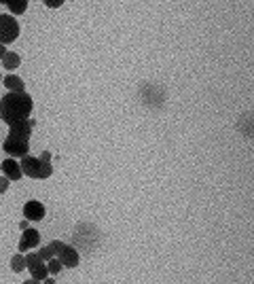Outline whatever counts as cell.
Returning <instances> with one entry per match:
<instances>
[{
  "label": "cell",
  "mask_w": 254,
  "mask_h": 284,
  "mask_svg": "<svg viewBox=\"0 0 254 284\" xmlns=\"http://www.w3.org/2000/svg\"><path fill=\"white\" fill-rule=\"evenodd\" d=\"M45 5H47L49 9H60V7L64 5V0H45Z\"/></svg>",
  "instance_id": "20"
},
{
  "label": "cell",
  "mask_w": 254,
  "mask_h": 284,
  "mask_svg": "<svg viewBox=\"0 0 254 284\" xmlns=\"http://www.w3.org/2000/svg\"><path fill=\"white\" fill-rule=\"evenodd\" d=\"M0 3H5V5H7V0H0Z\"/></svg>",
  "instance_id": "26"
},
{
  "label": "cell",
  "mask_w": 254,
  "mask_h": 284,
  "mask_svg": "<svg viewBox=\"0 0 254 284\" xmlns=\"http://www.w3.org/2000/svg\"><path fill=\"white\" fill-rule=\"evenodd\" d=\"M36 263H40V257H38V252H30V254H26V267L30 269V267H34ZM45 263V261H42Z\"/></svg>",
  "instance_id": "19"
},
{
  "label": "cell",
  "mask_w": 254,
  "mask_h": 284,
  "mask_svg": "<svg viewBox=\"0 0 254 284\" xmlns=\"http://www.w3.org/2000/svg\"><path fill=\"white\" fill-rule=\"evenodd\" d=\"M32 127H34V121H32V119L15 121V123H11V130H9V134H11V136H17V138H26V140H30Z\"/></svg>",
  "instance_id": "6"
},
{
  "label": "cell",
  "mask_w": 254,
  "mask_h": 284,
  "mask_svg": "<svg viewBox=\"0 0 254 284\" xmlns=\"http://www.w3.org/2000/svg\"><path fill=\"white\" fill-rule=\"evenodd\" d=\"M0 81H3V75H0Z\"/></svg>",
  "instance_id": "27"
},
{
  "label": "cell",
  "mask_w": 254,
  "mask_h": 284,
  "mask_svg": "<svg viewBox=\"0 0 254 284\" xmlns=\"http://www.w3.org/2000/svg\"><path fill=\"white\" fill-rule=\"evenodd\" d=\"M3 149L5 153H9L11 157H26L30 155V142L26 138H17V136H7V140L3 142Z\"/></svg>",
  "instance_id": "5"
},
{
  "label": "cell",
  "mask_w": 254,
  "mask_h": 284,
  "mask_svg": "<svg viewBox=\"0 0 254 284\" xmlns=\"http://www.w3.org/2000/svg\"><path fill=\"white\" fill-rule=\"evenodd\" d=\"M34 108V102L30 93L26 91H9L3 100H0V119L5 123H15V121H23L30 117V112Z\"/></svg>",
  "instance_id": "1"
},
{
  "label": "cell",
  "mask_w": 254,
  "mask_h": 284,
  "mask_svg": "<svg viewBox=\"0 0 254 284\" xmlns=\"http://www.w3.org/2000/svg\"><path fill=\"white\" fill-rule=\"evenodd\" d=\"M21 174L30 176V178H49L53 174V168L49 161H40L38 157H32V155H26L21 157Z\"/></svg>",
  "instance_id": "2"
},
{
  "label": "cell",
  "mask_w": 254,
  "mask_h": 284,
  "mask_svg": "<svg viewBox=\"0 0 254 284\" xmlns=\"http://www.w3.org/2000/svg\"><path fill=\"white\" fill-rule=\"evenodd\" d=\"M7 7L13 15H21L28 9V0H7Z\"/></svg>",
  "instance_id": "13"
},
{
  "label": "cell",
  "mask_w": 254,
  "mask_h": 284,
  "mask_svg": "<svg viewBox=\"0 0 254 284\" xmlns=\"http://www.w3.org/2000/svg\"><path fill=\"white\" fill-rule=\"evenodd\" d=\"M23 284H40V282H38V280H34V278H32V280H26V282H23Z\"/></svg>",
  "instance_id": "25"
},
{
  "label": "cell",
  "mask_w": 254,
  "mask_h": 284,
  "mask_svg": "<svg viewBox=\"0 0 254 284\" xmlns=\"http://www.w3.org/2000/svg\"><path fill=\"white\" fill-rule=\"evenodd\" d=\"M7 55V45H0V60H3Z\"/></svg>",
  "instance_id": "23"
},
{
  "label": "cell",
  "mask_w": 254,
  "mask_h": 284,
  "mask_svg": "<svg viewBox=\"0 0 254 284\" xmlns=\"http://www.w3.org/2000/svg\"><path fill=\"white\" fill-rule=\"evenodd\" d=\"M42 284H55V280L53 278H45V280H42Z\"/></svg>",
  "instance_id": "24"
},
{
  "label": "cell",
  "mask_w": 254,
  "mask_h": 284,
  "mask_svg": "<svg viewBox=\"0 0 254 284\" xmlns=\"http://www.w3.org/2000/svg\"><path fill=\"white\" fill-rule=\"evenodd\" d=\"M23 217H26V221H42V217H45V206H42L40 202H36V200L26 202Z\"/></svg>",
  "instance_id": "7"
},
{
  "label": "cell",
  "mask_w": 254,
  "mask_h": 284,
  "mask_svg": "<svg viewBox=\"0 0 254 284\" xmlns=\"http://www.w3.org/2000/svg\"><path fill=\"white\" fill-rule=\"evenodd\" d=\"M9 189V178L7 176H0V193H5Z\"/></svg>",
  "instance_id": "21"
},
{
  "label": "cell",
  "mask_w": 254,
  "mask_h": 284,
  "mask_svg": "<svg viewBox=\"0 0 254 284\" xmlns=\"http://www.w3.org/2000/svg\"><path fill=\"white\" fill-rule=\"evenodd\" d=\"M19 36V23L13 15H0V45H9Z\"/></svg>",
  "instance_id": "4"
},
{
  "label": "cell",
  "mask_w": 254,
  "mask_h": 284,
  "mask_svg": "<svg viewBox=\"0 0 254 284\" xmlns=\"http://www.w3.org/2000/svg\"><path fill=\"white\" fill-rule=\"evenodd\" d=\"M40 244V235L36 229H32V227H28V229H23V235L19 240V250H30V248H36Z\"/></svg>",
  "instance_id": "8"
},
{
  "label": "cell",
  "mask_w": 254,
  "mask_h": 284,
  "mask_svg": "<svg viewBox=\"0 0 254 284\" xmlns=\"http://www.w3.org/2000/svg\"><path fill=\"white\" fill-rule=\"evenodd\" d=\"M3 83H5V87H7L9 91H23V81H21L17 75H9V77H5Z\"/></svg>",
  "instance_id": "12"
},
{
  "label": "cell",
  "mask_w": 254,
  "mask_h": 284,
  "mask_svg": "<svg viewBox=\"0 0 254 284\" xmlns=\"http://www.w3.org/2000/svg\"><path fill=\"white\" fill-rule=\"evenodd\" d=\"M237 127H239V132H242L244 136L252 138V136H254V117H252V115H244L242 119H239Z\"/></svg>",
  "instance_id": "11"
},
{
  "label": "cell",
  "mask_w": 254,
  "mask_h": 284,
  "mask_svg": "<svg viewBox=\"0 0 254 284\" xmlns=\"http://www.w3.org/2000/svg\"><path fill=\"white\" fill-rule=\"evenodd\" d=\"M38 257H40V261H51L53 257H55V250H53V246L51 244H47L42 250H38Z\"/></svg>",
  "instance_id": "17"
},
{
  "label": "cell",
  "mask_w": 254,
  "mask_h": 284,
  "mask_svg": "<svg viewBox=\"0 0 254 284\" xmlns=\"http://www.w3.org/2000/svg\"><path fill=\"white\" fill-rule=\"evenodd\" d=\"M62 261L58 259V257H53L51 261H49V265H47V269H49V274H60L62 272Z\"/></svg>",
  "instance_id": "18"
},
{
  "label": "cell",
  "mask_w": 254,
  "mask_h": 284,
  "mask_svg": "<svg viewBox=\"0 0 254 284\" xmlns=\"http://www.w3.org/2000/svg\"><path fill=\"white\" fill-rule=\"evenodd\" d=\"M0 172H5V176L9 180H19L23 174H21V168L15 159H5L3 165H0Z\"/></svg>",
  "instance_id": "10"
},
{
  "label": "cell",
  "mask_w": 254,
  "mask_h": 284,
  "mask_svg": "<svg viewBox=\"0 0 254 284\" xmlns=\"http://www.w3.org/2000/svg\"><path fill=\"white\" fill-rule=\"evenodd\" d=\"M58 259L62 261L64 267H77L79 265V252H77V248L64 244L62 250L58 252Z\"/></svg>",
  "instance_id": "9"
},
{
  "label": "cell",
  "mask_w": 254,
  "mask_h": 284,
  "mask_svg": "<svg viewBox=\"0 0 254 284\" xmlns=\"http://www.w3.org/2000/svg\"><path fill=\"white\" fill-rule=\"evenodd\" d=\"M38 159H40V161H49V159H51V153H49V151H45V153H42Z\"/></svg>",
  "instance_id": "22"
},
{
  "label": "cell",
  "mask_w": 254,
  "mask_h": 284,
  "mask_svg": "<svg viewBox=\"0 0 254 284\" xmlns=\"http://www.w3.org/2000/svg\"><path fill=\"white\" fill-rule=\"evenodd\" d=\"M11 269L15 274L23 272V269H26V257H23V254H15V257L11 259Z\"/></svg>",
  "instance_id": "16"
},
{
  "label": "cell",
  "mask_w": 254,
  "mask_h": 284,
  "mask_svg": "<svg viewBox=\"0 0 254 284\" xmlns=\"http://www.w3.org/2000/svg\"><path fill=\"white\" fill-rule=\"evenodd\" d=\"M140 96H142V102L150 108H161L165 102V89L155 83H144L140 87Z\"/></svg>",
  "instance_id": "3"
},
{
  "label": "cell",
  "mask_w": 254,
  "mask_h": 284,
  "mask_svg": "<svg viewBox=\"0 0 254 284\" xmlns=\"http://www.w3.org/2000/svg\"><path fill=\"white\" fill-rule=\"evenodd\" d=\"M30 274H32V278L34 280H38V282H42V280H45L47 276H49V269H47V265L45 263H36L34 267H30Z\"/></svg>",
  "instance_id": "14"
},
{
  "label": "cell",
  "mask_w": 254,
  "mask_h": 284,
  "mask_svg": "<svg viewBox=\"0 0 254 284\" xmlns=\"http://www.w3.org/2000/svg\"><path fill=\"white\" fill-rule=\"evenodd\" d=\"M3 64H5V68H7V70H15V68L21 64V60H19V55H17V53L7 51V55L3 58Z\"/></svg>",
  "instance_id": "15"
}]
</instances>
